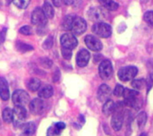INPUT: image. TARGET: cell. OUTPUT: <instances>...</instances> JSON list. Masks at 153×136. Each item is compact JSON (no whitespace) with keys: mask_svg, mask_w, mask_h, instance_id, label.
Segmentation results:
<instances>
[{"mask_svg":"<svg viewBox=\"0 0 153 136\" xmlns=\"http://www.w3.org/2000/svg\"><path fill=\"white\" fill-rule=\"evenodd\" d=\"M64 1V3L66 4V5H69V4H71L72 3H73V0H63Z\"/></svg>","mask_w":153,"mask_h":136,"instance_id":"cell-40","label":"cell"},{"mask_svg":"<svg viewBox=\"0 0 153 136\" xmlns=\"http://www.w3.org/2000/svg\"><path fill=\"white\" fill-rule=\"evenodd\" d=\"M99 74L101 79L103 80H108L113 74V66L111 64V61L108 59L102 60L99 66Z\"/></svg>","mask_w":153,"mask_h":136,"instance_id":"cell-5","label":"cell"},{"mask_svg":"<svg viewBox=\"0 0 153 136\" xmlns=\"http://www.w3.org/2000/svg\"><path fill=\"white\" fill-rule=\"evenodd\" d=\"M146 84V81L144 79H137V80H133L131 82L132 87L135 91H140L142 90Z\"/></svg>","mask_w":153,"mask_h":136,"instance_id":"cell-26","label":"cell"},{"mask_svg":"<svg viewBox=\"0 0 153 136\" xmlns=\"http://www.w3.org/2000/svg\"><path fill=\"white\" fill-rule=\"evenodd\" d=\"M88 16L91 21L101 22L102 21L108 19V13L103 7L95 6V7H91V9H89Z\"/></svg>","mask_w":153,"mask_h":136,"instance_id":"cell-2","label":"cell"},{"mask_svg":"<svg viewBox=\"0 0 153 136\" xmlns=\"http://www.w3.org/2000/svg\"><path fill=\"white\" fill-rule=\"evenodd\" d=\"M0 97L4 101L8 100L10 97L8 83L4 77H0Z\"/></svg>","mask_w":153,"mask_h":136,"instance_id":"cell-15","label":"cell"},{"mask_svg":"<svg viewBox=\"0 0 153 136\" xmlns=\"http://www.w3.org/2000/svg\"><path fill=\"white\" fill-rule=\"evenodd\" d=\"M36 131V126L32 122L24 124L21 127V135L20 136H32Z\"/></svg>","mask_w":153,"mask_h":136,"instance_id":"cell-16","label":"cell"},{"mask_svg":"<svg viewBox=\"0 0 153 136\" xmlns=\"http://www.w3.org/2000/svg\"><path fill=\"white\" fill-rule=\"evenodd\" d=\"M140 136H147V134H146V133H143Z\"/></svg>","mask_w":153,"mask_h":136,"instance_id":"cell-41","label":"cell"},{"mask_svg":"<svg viewBox=\"0 0 153 136\" xmlns=\"http://www.w3.org/2000/svg\"><path fill=\"white\" fill-rule=\"evenodd\" d=\"M91 58L90 52L86 49H82L76 56V64L80 67H84L88 65Z\"/></svg>","mask_w":153,"mask_h":136,"instance_id":"cell-13","label":"cell"},{"mask_svg":"<svg viewBox=\"0 0 153 136\" xmlns=\"http://www.w3.org/2000/svg\"><path fill=\"white\" fill-rule=\"evenodd\" d=\"M16 48H17L18 51H20L22 53H25V52L33 50V47L32 46L25 44V43L21 42V41H17L16 42Z\"/></svg>","mask_w":153,"mask_h":136,"instance_id":"cell-25","label":"cell"},{"mask_svg":"<svg viewBox=\"0 0 153 136\" xmlns=\"http://www.w3.org/2000/svg\"><path fill=\"white\" fill-rule=\"evenodd\" d=\"M39 87H40V81L38 78H31L27 83V88L31 91H38Z\"/></svg>","mask_w":153,"mask_h":136,"instance_id":"cell-24","label":"cell"},{"mask_svg":"<svg viewBox=\"0 0 153 136\" xmlns=\"http://www.w3.org/2000/svg\"><path fill=\"white\" fill-rule=\"evenodd\" d=\"M31 22L35 25L45 26L48 22V18L46 17L42 8L36 7L31 13Z\"/></svg>","mask_w":153,"mask_h":136,"instance_id":"cell-7","label":"cell"},{"mask_svg":"<svg viewBox=\"0 0 153 136\" xmlns=\"http://www.w3.org/2000/svg\"><path fill=\"white\" fill-rule=\"evenodd\" d=\"M60 42L63 48H69V49H74L77 47L78 41L75 36L73 33H65L61 36L60 38Z\"/></svg>","mask_w":153,"mask_h":136,"instance_id":"cell-9","label":"cell"},{"mask_svg":"<svg viewBox=\"0 0 153 136\" xmlns=\"http://www.w3.org/2000/svg\"><path fill=\"white\" fill-rule=\"evenodd\" d=\"M53 94H54V89L51 85H45L39 91V97L43 99H48L52 97Z\"/></svg>","mask_w":153,"mask_h":136,"instance_id":"cell-17","label":"cell"},{"mask_svg":"<svg viewBox=\"0 0 153 136\" xmlns=\"http://www.w3.org/2000/svg\"><path fill=\"white\" fill-rule=\"evenodd\" d=\"M99 2L109 11H115L119 7V4L114 0H99Z\"/></svg>","mask_w":153,"mask_h":136,"instance_id":"cell-21","label":"cell"},{"mask_svg":"<svg viewBox=\"0 0 153 136\" xmlns=\"http://www.w3.org/2000/svg\"><path fill=\"white\" fill-rule=\"evenodd\" d=\"M29 108H30V111L31 112V114H33L35 116H39L44 112L45 103L41 99L37 98V99L32 100L30 102Z\"/></svg>","mask_w":153,"mask_h":136,"instance_id":"cell-10","label":"cell"},{"mask_svg":"<svg viewBox=\"0 0 153 136\" xmlns=\"http://www.w3.org/2000/svg\"><path fill=\"white\" fill-rule=\"evenodd\" d=\"M147 119H148V117H147V114H146L144 111L141 112V113L138 115V117H137V123H138L139 128L144 127V126L146 125Z\"/></svg>","mask_w":153,"mask_h":136,"instance_id":"cell-27","label":"cell"},{"mask_svg":"<svg viewBox=\"0 0 153 136\" xmlns=\"http://www.w3.org/2000/svg\"><path fill=\"white\" fill-rule=\"evenodd\" d=\"M74 18H75V15H74V14H68V15L65 16L63 21H62V27H63V29H65L66 30H71L72 24L74 22Z\"/></svg>","mask_w":153,"mask_h":136,"instance_id":"cell-19","label":"cell"},{"mask_svg":"<svg viewBox=\"0 0 153 136\" xmlns=\"http://www.w3.org/2000/svg\"><path fill=\"white\" fill-rule=\"evenodd\" d=\"M86 46L92 51H100L102 49L101 41L92 35H87L84 39Z\"/></svg>","mask_w":153,"mask_h":136,"instance_id":"cell-11","label":"cell"},{"mask_svg":"<svg viewBox=\"0 0 153 136\" xmlns=\"http://www.w3.org/2000/svg\"><path fill=\"white\" fill-rule=\"evenodd\" d=\"M52 3L56 7H59L60 6V4H61V1L60 0H52Z\"/></svg>","mask_w":153,"mask_h":136,"instance_id":"cell-39","label":"cell"},{"mask_svg":"<svg viewBox=\"0 0 153 136\" xmlns=\"http://www.w3.org/2000/svg\"><path fill=\"white\" fill-rule=\"evenodd\" d=\"M60 79V71L59 70H56L55 74H54V76H53V82H58Z\"/></svg>","mask_w":153,"mask_h":136,"instance_id":"cell-37","label":"cell"},{"mask_svg":"<svg viewBox=\"0 0 153 136\" xmlns=\"http://www.w3.org/2000/svg\"><path fill=\"white\" fill-rule=\"evenodd\" d=\"M5 31H6V29H5V28H4L2 31H0V41H1V43L4 42V40Z\"/></svg>","mask_w":153,"mask_h":136,"instance_id":"cell-38","label":"cell"},{"mask_svg":"<svg viewBox=\"0 0 153 136\" xmlns=\"http://www.w3.org/2000/svg\"><path fill=\"white\" fill-rule=\"evenodd\" d=\"M125 103L124 102H117L115 104V109L112 114V118H111V126L115 131H120L123 123H124V118H125Z\"/></svg>","mask_w":153,"mask_h":136,"instance_id":"cell-1","label":"cell"},{"mask_svg":"<svg viewBox=\"0 0 153 136\" xmlns=\"http://www.w3.org/2000/svg\"><path fill=\"white\" fill-rule=\"evenodd\" d=\"M55 126H56L60 132H62V131L65 128V124L63 123V122H58V123H56V124H55Z\"/></svg>","mask_w":153,"mask_h":136,"instance_id":"cell-36","label":"cell"},{"mask_svg":"<svg viewBox=\"0 0 153 136\" xmlns=\"http://www.w3.org/2000/svg\"><path fill=\"white\" fill-rule=\"evenodd\" d=\"M19 32L23 34V35H30L32 33V30L30 26L28 25H25V26H22L20 30H19Z\"/></svg>","mask_w":153,"mask_h":136,"instance_id":"cell-35","label":"cell"},{"mask_svg":"<svg viewBox=\"0 0 153 136\" xmlns=\"http://www.w3.org/2000/svg\"><path fill=\"white\" fill-rule=\"evenodd\" d=\"M124 91H125V88L120 85V84H117L114 90V94L117 96V97H123L124 95Z\"/></svg>","mask_w":153,"mask_h":136,"instance_id":"cell-34","label":"cell"},{"mask_svg":"<svg viewBox=\"0 0 153 136\" xmlns=\"http://www.w3.org/2000/svg\"><path fill=\"white\" fill-rule=\"evenodd\" d=\"M13 4L20 9H25L30 3V0H13Z\"/></svg>","mask_w":153,"mask_h":136,"instance_id":"cell-28","label":"cell"},{"mask_svg":"<svg viewBox=\"0 0 153 136\" xmlns=\"http://www.w3.org/2000/svg\"><path fill=\"white\" fill-rule=\"evenodd\" d=\"M45 15L47 18H50L52 19L54 17V14H55V11H54V8L52 6V4L48 2V1H45L44 4H43V8H42Z\"/></svg>","mask_w":153,"mask_h":136,"instance_id":"cell-22","label":"cell"},{"mask_svg":"<svg viewBox=\"0 0 153 136\" xmlns=\"http://www.w3.org/2000/svg\"><path fill=\"white\" fill-rule=\"evenodd\" d=\"M125 106H128L130 108H133L134 109H140L143 106V99L141 98V95L133 96L127 99H125Z\"/></svg>","mask_w":153,"mask_h":136,"instance_id":"cell-14","label":"cell"},{"mask_svg":"<svg viewBox=\"0 0 153 136\" xmlns=\"http://www.w3.org/2000/svg\"><path fill=\"white\" fill-rule=\"evenodd\" d=\"M92 31L100 38H108L112 34V28L108 23L104 22H96L92 26Z\"/></svg>","mask_w":153,"mask_h":136,"instance_id":"cell-3","label":"cell"},{"mask_svg":"<svg viewBox=\"0 0 153 136\" xmlns=\"http://www.w3.org/2000/svg\"><path fill=\"white\" fill-rule=\"evenodd\" d=\"M2 118L4 123L10 124L13 121V110H12L9 108H6L3 110L2 113Z\"/></svg>","mask_w":153,"mask_h":136,"instance_id":"cell-20","label":"cell"},{"mask_svg":"<svg viewBox=\"0 0 153 136\" xmlns=\"http://www.w3.org/2000/svg\"><path fill=\"white\" fill-rule=\"evenodd\" d=\"M138 74V69L135 66H126L118 71V78L123 82L132 81Z\"/></svg>","mask_w":153,"mask_h":136,"instance_id":"cell-4","label":"cell"},{"mask_svg":"<svg viewBox=\"0 0 153 136\" xmlns=\"http://www.w3.org/2000/svg\"><path fill=\"white\" fill-rule=\"evenodd\" d=\"M0 43H1V41H0Z\"/></svg>","mask_w":153,"mask_h":136,"instance_id":"cell-42","label":"cell"},{"mask_svg":"<svg viewBox=\"0 0 153 136\" xmlns=\"http://www.w3.org/2000/svg\"><path fill=\"white\" fill-rule=\"evenodd\" d=\"M143 18L147 23L153 26V11H148L144 13Z\"/></svg>","mask_w":153,"mask_h":136,"instance_id":"cell-31","label":"cell"},{"mask_svg":"<svg viewBox=\"0 0 153 136\" xmlns=\"http://www.w3.org/2000/svg\"><path fill=\"white\" fill-rule=\"evenodd\" d=\"M12 99L15 106H21V107H24L30 101L29 94L25 91H22V90L15 91L12 96Z\"/></svg>","mask_w":153,"mask_h":136,"instance_id":"cell-6","label":"cell"},{"mask_svg":"<svg viewBox=\"0 0 153 136\" xmlns=\"http://www.w3.org/2000/svg\"><path fill=\"white\" fill-rule=\"evenodd\" d=\"M111 89L108 85L107 84H101L100 87H99V90H98V92H97V97H98V100L100 101V102H103L105 103L106 101H108L111 96Z\"/></svg>","mask_w":153,"mask_h":136,"instance_id":"cell-12","label":"cell"},{"mask_svg":"<svg viewBox=\"0 0 153 136\" xmlns=\"http://www.w3.org/2000/svg\"><path fill=\"white\" fill-rule=\"evenodd\" d=\"M13 114L16 116V117L19 120H24L27 117V111L24 109V107L21 106H15L13 109Z\"/></svg>","mask_w":153,"mask_h":136,"instance_id":"cell-23","label":"cell"},{"mask_svg":"<svg viewBox=\"0 0 153 136\" xmlns=\"http://www.w3.org/2000/svg\"><path fill=\"white\" fill-rule=\"evenodd\" d=\"M60 134H61V132L55 126V125H53L52 126H50L48 129L47 136H58Z\"/></svg>","mask_w":153,"mask_h":136,"instance_id":"cell-30","label":"cell"},{"mask_svg":"<svg viewBox=\"0 0 153 136\" xmlns=\"http://www.w3.org/2000/svg\"><path fill=\"white\" fill-rule=\"evenodd\" d=\"M62 56L66 60H70L72 58V56H73V53H72V50L69 49V48H62Z\"/></svg>","mask_w":153,"mask_h":136,"instance_id":"cell-33","label":"cell"},{"mask_svg":"<svg viewBox=\"0 0 153 136\" xmlns=\"http://www.w3.org/2000/svg\"><path fill=\"white\" fill-rule=\"evenodd\" d=\"M39 64L41 66L45 67V68H50L53 65V62L48 59V58H46V57H43V58H39Z\"/></svg>","mask_w":153,"mask_h":136,"instance_id":"cell-29","label":"cell"},{"mask_svg":"<svg viewBox=\"0 0 153 136\" xmlns=\"http://www.w3.org/2000/svg\"><path fill=\"white\" fill-rule=\"evenodd\" d=\"M87 29V23L86 21L82 17L75 16L74 22L72 24L71 31L74 35H81Z\"/></svg>","mask_w":153,"mask_h":136,"instance_id":"cell-8","label":"cell"},{"mask_svg":"<svg viewBox=\"0 0 153 136\" xmlns=\"http://www.w3.org/2000/svg\"><path fill=\"white\" fill-rule=\"evenodd\" d=\"M114 109H115V103L111 100H108V101L104 103L103 108H102V112L105 116L108 117L113 114Z\"/></svg>","mask_w":153,"mask_h":136,"instance_id":"cell-18","label":"cell"},{"mask_svg":"<svg viewBox=\"0 0 153 136\" xmlns=\"http://www.w3.org/2000/svg\"><path fill=\"white\" fill-rule=\"evenodd\" d=\"M53 43H54V40H53V37L52 36H49L47 38V39H45L42 47L45 48V49H49L53 47Z\"/></svg>","mask_w":153,"mask_h":136,"instance_id":"cell-32","label":"cell"}]
</instances>
